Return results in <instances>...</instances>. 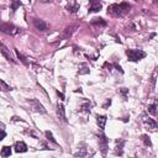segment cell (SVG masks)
Here are the masks:
<instances>
[{
    "label": "cell",
    "mask_w": 158,
    "mask_h": 158,
    "mask_svg": "<svg viewBox=\"0 0 158 158\" xmlns=\"http://www.w3.org/2000/svg\"><path fill=\"white\" fill-rule=\"evenodd\" d=\"M141 138H142V141H143V143L146 146H148V147H151V146H152V142H151V140H149V137L147 136V135H143Z\"/></svg>",
    "instance_id": "obj_20"
},
{
    "label": "cell",
    "mask_w": 158,
    "mask_h": 158,
    "mask_svg": "<svg viewBox=\"0 0 158 158\" xmlns=\"http://www.w3.org/2000/svg\"><path fill=\"white\" fill-rule=\"evenodd\" d=\"M123 145H125V141H123V140H118V141H116L115 155L122 156V153H123Z\"/></svg>",
    "instance_id": "obj_9"
},
{
    "label": "cell",
    "mask_w": 158,
    "mask_h": 158,
    "mask_svg": "<svg viewBox=\"0 0 158 158\" xmlns=\"http://www.w3.org/2000/svg\"><path fill=\"white\" fill-rule=\"evenodd\" d=\"M0 85L3 86V90H9L10 89V86L7 85V84H5V83H4V80H1V79H0Z\"/></svg>",
    "instance_id": "obj_26"
},
{
    "label": "cell",
    "mask_w": 158,
    "mask_h": 158,
    "mask_svg": "<svg viewBox=\"0 0 158 158\" xmlns=\"http://www.w3.org/2000/svg\"><path fill=\"white\" fill-rule=\"evenodd\" d=\"M127 93H129V90H127L126 88H122V89H121V94H122V95L125 96V98H126V95H127Z\"/></svg>",
    "instance_id": "obj_29"
},
{
    "label": "cell",
    "mask_w": 158,
    "mask_h": 158,
    "mask_svg": "<svg viewBox=\"0 0 158 158\" xmlns=\"http://www.w3.org/2000/svg\"><path fill=\"white\" fill-rule=\"evenodd\" d=\"M99 146H100V151L103 153V156H105L108 151V147H109V140L104 133H101L99 136Z\"/></svg>",
    "instance_id": "obj_5"
},
{
    "label": "cell",
    "mask_w": 158,
    "mask_h": 158,
    "mask_svg": "<svg viewBox=\"0 0 158 158\" xmlns=\"http://www.w3.org/2000/svg\"><path fill=\"white\" fill-rule=\"evenodd\" d=\"M126 56H127V58H129V61L138 62L140 59L146 57V52H143L142 50H127Z\"/></svg>",
    "instance_id": "obj_2"
},
{
    "label": "cell",
    "mask_w": 158,
    "mask_h": 158,
    "mask_svg": "<svg viewBox=\"0 0 158 158\" xmlns=\"http://www.w3.org/2000/svg\"><path fill=\"white\" fill-rule=\"evenodd\" d=\"M92 25H98V26H106V21L104 20V19H101V17H99V19H93L92 20Z\"/></svg>",
    "instance_id": "obj_17"
},
{
    "label": "cell",
    "mask_w": 158,
    "mask_h": 158,
    "mask_svg": "<svg viewBox=\"0 0 158 158\" xmlns=\"http://www.w3.org/2000/svg\"><path fill=\"white\" fill-rule=\"evenodd\" d=\"M110 105H111V99H108V100H106V103H105V104L103 105V108H104V109H106L108 106H110Z\"/></svg>",
    "instance_id": "obj_27"
},
{
    "label": "cell",
    "mask_w": 158,
    "mask_h": 158,
    "mask_svg": "<svg viewBox=\"0 0 158 158\" xmlns=\"http://www.w3.org/2000/svg\"><path fill=\"white\" fill-rule=\"evenodd\" d=\"M0 89H1V88H0Z\"/></svg>",
    "instance_id": "obj_31"
},
{
    "label": "cell",
    "mask_w": 158,
    "mask_h": 158,
    "mask_svg": "<svg viewBox=\"0 0 158 158\" xmlns=\"http://www.w3.org/2000/svg\"><path fill=\"white\" fill-rule=\"evenodd\" d=\"M148 112H151L153 116H157V104H152L148 106Z\"/></svg>",
    "instance_id": "obj_18"
},
{
    "label": "cell",
    "mask_w": 158,
    "mask_h": 158,
    "mask_svg": "<svg viewBox=\"0 0 158 158\" xmlns=\"http://www.w3.org/2000/svg\"><path fill=\"white\" fill-rule=\"evenodd\" d=\"M67 10L70 11V13H77L79 10V4L76 1H70L69 4H67Z\"/></svg>",
    "instance_id": "obj_14"
},
{
    "label": "cell",
    "mask_w": 158,
    "mask_h": 158,
    "mask_svg": "<svg viewBox=\"0 0 158 158\" xmlns=\"http://www.w3.org/2000/svg\"><path fill=\"white\" fill-rule=\"evenodd\" d=\"M15 52H16L17 57H19V58H20V59H21V61H22V62H24V63H26V59H25V57H24V56H22V54L20 53V52H19V51L16 50V48H15Z\"/></svg>",
    "instance_id": "obj_25"
},
{
    "label": "cell",
    "mask_w": 158,
    "mask_h": 158,
    "mask_svg": "<svg viewBox=\"0 0 158 158\" xmlns=\"http://www.w3.org/2000/svg\"><path fill=\"white\" fill-rule=\"evenodd\" d=\"M6 136V133H5V131L4 130H0V141L4 140V137Z\"/></svg>",
    "instance_id": "obj_28"
},
{
    "label": "cell",
    "mask_w": 158,
    "mask_h": 158,
    "mask_svg": "<svg viewBox=\"0 0 158 158\" xmlns=\"http://www.w3.org/2000/svg\"><path fill=\"white\" fill-rule=\"evenodd\" d=\"M101 9V3L95 1V0H92L90 1V7H89V13H98Z\"/></svg>",
    "instance_id": "obj_10"
},
{
    "label": "cell",
    "mask_w": 158,
    "mask_h": 158,
    "mask_svg": "<svg viewBox=\"0 0 158 158\" xmlns=\"http://www.w3.org/2000/svg\"><path fill=\"white\" fill-rule=\"evenodd\" d=\"M143 123L146 125V127H147L148 130L151 131H156L157 129V123L153 119H149V118H143Z\"/></svg>",
    "instance_id": "obj_7"
},
{
    "label": "cell",
    "mask_w": 158,
    "mask_h": 158,
    "mask_svg": "<svg viewBox=\"0 0 158 158\" xmlns=\"http://www.w3.org/2000/svg\"><path fill=\"white\" fill-rule=\"evenodd\" d=\"M15 151L17 153H24V152L27 151V146H26V143L22 141L16 142V143H15Z\"/></svg>",
    "instance_id": "obj_12"
},
{
    "label": "cell",
    "mask_w": 158,
    "mask_h": 158,
    "mask_svg": "<svg viewBox=\"0 0 158 158\" xmlns=\"http://www.w3.org/2000/svg\"><path fill=\"white\" fill-rule=\"evenodd\" d=\"M0 155H1L3 157H10L11 156V147H9V146H4V147L1 148Z\"/></svg>",
    "instance_id": "obj_16"
},
{
    "label": "cell",
    "mask_w": 158,
    "mask_h": 158,
    "mask_svg": "<svg viewBox=\"0 0 158 158\" xmlns=\"http://www.w3.org/2000/svg\"><path fill=\"white\" fill-rule=\"evenodd\" d=\"M57 94H58V96H59V98H61V99H62V100H64V95H63V94H62V93H59V92H57Z\"/></svg>",
    "instance_id": "obj_30"
},
{
    "label": "cell",
    "mask_w": 158,
    "mask_h": 158,
    "mask_svg": "<svg viewBox=\"0 0 158 158\" xmlns=\"http://www.w3.org/2000/svg\"><path fill=\"white\" fill-rule=\"evenodd\" d=\"M106 120H108L106 116H104V115H96V123H98V126H99L101 130H104L105 123H106Z\"/></svg>",
    "instance_id": "obj_13"
},
{
    "label": "cell",
    "mask_w": 158,
    "mask_h": 158,
    "mask_svg": "<svg viewBox=\"0 0 158 158\" xmlns=\"http://www.w3.org/2000/svg\"><path fill=\"white\" fill-rule=\"evenodd\" d=\"M0 48H1V50H0V51H1V53H3L4 56H5V58L7 59V61H10V62H14V58H13V56H11L10 51L7 50V47H5V46H4V44H3L1 42H0Z\"/></svg>",
    "instance_id": "obj_11"
},
{
    "label": "cell",
    "mask_w": 158,
    "mask_h": 158,
    "mask_svg": "<svg viewBox=\"0 0 158 158\" xmlns=\"http://www.w3.org/2000/svg\"><path fill=\"white\" fill-rule=\"evenodd\" d=\"M80 111H83V112H90V104L89 103L83 104V106L80 108Z\"/></svg>",
    "instance_id": "obj_22"
},
{
    "label": "cell",
    "mask_w": 158,
    "mask_h": 158,
    "mask_svg": "<svg viewBox=\"0 0 158 158\" xmlns=\"http://www.w3.org/2000/svg\"><path fill=\"white\" fill-rule=\"evenodd\" d=\"M44 135H46V137H47L48 141H51V142H53L54 145H57V141H56L54 138H53V135H52L51 131H46V132H44Z\"/></svg>",
    "instance_id": "obj_19"
},
{
    "label": "cell",
    "mask_w": 158,
    "mask_h": 158,
    "mask_svg": "<svg viewBox=\"0 0 158 158\" xmlns=\"http://www.w3.org/2000/svg\"><path fill=\"white\" fill-rule=\"evenodd\" d=\"M89 73V66L86 63H82L79 64V70H78V74H88Z\"/></svg>",
    "instance_id": "obj_15"
},
{
    "label": "cell",
    "mask_w": 158,
    "mask_h": 158,
    "mask_svg": "<svg viewBox=\"0 0 158 158\" xmlns=\"http://www.w3.org/2000/svg\"><path fill=\"white\" fill-rule=\"evenodd\" d=\"M129 10H130V5L126 3L111 4V5L108 7V14L114 17H119V16H122L123 14H126Z\"/></svg>",
    "instance_id": "obj_1"
},
{
    "label": "cell",
    "mask_w": 158,
    "mask_h": 158,
    "mask_svg": "<svg viewBox=\"0 0 158 158\" xmlns=\"http://www.w3.org/2000/svg\"><path fill=\"white\" fill-rule=\"evenodd\" d=\"M0 31L5 32L7 35H16L20 32V30L11 24H0Z\"/></svg>",
    "instance_id": "obj_3"
},
{
    "label": "cell",
    "mask_w": 158,
    "mask_h": 158,
    "mask_svg": "<svg viewBox=\"0 0 158 158\" xmlns=\"http://www.w3.org/2000/svg\"><path fill=\"white\" fill-rule=\"evenodd\" d=\"M77 26H70V27H67L66 29V31H64V37H68L72 35V32L74 31V29H76Z\"/></svg>",
    "instance_id": "obj_21"
},
{
    "label": "cell",
    "mask_w": 158,
    "mask_h": 158,
    "mask_svg": "<svg viewBox=\"0 0 158 158\" xmlns=\"http://www.w3.org/2000/svg\"><path fill=\"white\" fill-rule=\"evenodd\" d=\"M33 25H35V27L37 30H40V31H46L48 27L46 22L43 20H40V19H35V20H33Z\"/></svg>",
    "instance_id": "obj_8"
},
{
    "label": "cell",
    "mask_w": 158,
    "mask_h": 158,
    "mask_svg": "<svg viewBox=\"0 0 158 158\" xmlns=\"http://www.w3.org/2000/svg\"><path fill=\"white\" fill-rule=\"evenodd\" d=\"M57 116H58V119L61 120L62 122H67V119H66V111H64V106H63L62 104H59L57 105Z\"/></svg>",
    "instance_id": "obj_6"
},
{
    "label": "cell",
    "mask_w": 158,
    "mask_h": 158,
    "mask_svg": "<svg viewBox=\"0 0 158 158\" xmlns=\"http://www.w3.org/2000/svg\"><path fill=\"white\" fill-rule=\"evenodd\" d=\"M85 152H86L85 148H79V151L76 153V156L79 157V158H83V157H84V155H85Z\"/></svg>",
    "instance_id": "obj_24"
},
{
    "label": "cell",
    "mask_w": 158,
    "mask_h": 158,
    "mask_svg": "<svg viewBox=\"0 0 158 158\" xmlns=\"http://www.w3.org/2000/svg\"><path fill=\"white\" fill-rule=\"evenodd\" d=\"M29 104H30V106L32 108V110H33V111L41 112V114H46V109L43 108V105L41 104L37 99H32V100H30V101H29Z\"/></svg>",
    "instance_id": "obj_4"
},
{
    "label": "cell",
    "mask_w": 158,
    "mask_h": 158,
    "mask_svg": "<svg viewBox=\"0 0 158 158\" xmlns=\"http://www.w3.org/2000/svg\"><path fill=\"white\" fill-rule=\"evenodd\" d=\"M19 6H21L20 1H13V3H11V10H13V13H14V11H16V9Z\"/></svg>",
    "instance_id": "obj_23"
}]
</instances>
